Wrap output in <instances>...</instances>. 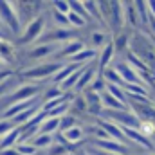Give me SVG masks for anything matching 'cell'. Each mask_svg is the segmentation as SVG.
<instances>
[{"label":"cell","instance_id":"ffe728a7","mask_svg":"<svg viewBox=\"0 0 155 155\" xmlns=\"http://www.w3.org/2000/svg\"><path fill=\"white\" fill-rule=\"evenodd\" d=\"M103 79L108 83V85H117V87H124V83H123V79L119 76V72H117L114 67H108V69H105L103 72H99Z\"/></svg>","mask_w":155,"mask_h":155},{"label":"cell","instance_id":"2e32d148","mask_svg":"<svg viewBox=\"0 0 155 155\" xmlns=\"http://www.w3.org/2000/svg\"><path fill=\"white\" fill-rule=\"evenodd\" d=\"M83 49H85V45H83V41H79V40H74L72 43L67 41V43L63 45V49L60 51V58H72L74 54H78V52L83 51Z\"/></svg>","mask_w":155,"mask_h":155},{"label":"cell","instance_id":"1f68e13d","mask_svg":"<svg viewBox=\"0 0 155 155\" xmlns=\"http://www.w3.org/2000/svg\"><path fill=\"white\" fill-rule=\"evenodd\" d=\"M83 5H85L87 11H90V16L101 20V13H97V9H99V4L97 2H83Z\"/></svg>","mask_w":155,"mask_h":155},{"label":"cell","instance_id":"f1b7e54d","mask_svg":"<svg viewBox=\"0 0 155 155\" xmlns=\"http://www.w3.org/2000/svg\"><path fill=\"white\" fill-rule=\"evenodd\" d=\"M69 4H71V11H74L76 15H79L83 20H88V13H87L85 5L81 2H69Z\"/></svg>","mask_w":155,"mask_h":155},{"label":"cell","instance_id":"e575fe53","mask_svg":"<svg viewBox=\"0 0 155 155\" xmlns=\"http://www.w3.org/2000/svg\"><path fill=\"white\" fill-rule=\"evenodd\" d=\"M13 128H16L11 121H4V119H0V137H4V135H7Z\"/></svg>","mask_w":155,"mask_h":155},{"label":"cell","instance_id":"4fadbf2b","mask_svg":"<svg viewBox=\"0 0 155 155\" xmlns=\"http://www.w3.org/2000/svg\"><path fill=\"white\" fill-rule=\"evenodd\" d=\"M87 101H85V96H78L72 99V103L69 105V114L72 117H79L83 114H87Z\"/></svg>","mask_w":155,"mask_h":155},{"label":"cell","instance_id":"74e56055","mask_svg":"<svg viewBox=\"0 0 155 155\" xmlns=\"http://www.w3.org/2000/svg\"><path fill=\"white\" fill-rule=\"evenodd\" d=\"M150 27H152V36H155V18L150 16Z\"/></svg>","mask_w":155,"mask_h":155},{"label":"cell","instance_id":"44dd1931","mask_svg":"<svg viewBox=\"0 0 155 155\" xmlns=\"http://www.w3.org/2000/svg\"><path fill=\"white\" fill-rule=\"evenodd\" d=\"M135 11H137L141 25H150V7H148V2H135Z\"/></svg>","mask_w":155,"mask_h":155},{"label":"cell","instance_id":"4316f807","mask_svg":"<svg viewBox=\"0 0 155 155\" xmlns=\"http://www.w3.org/2000/svg\"><path fill=\"white\" fill-rule=\"evenodd\" d=\"M67 20H69V25H71V27H76V29L78 27H83L85 22H87V20H83L79 15H76L74 11H71V13L67 15Z\"/></svg>","mask_w":155,"mask_h":155},{"label":"cell","instance_id":"9c48e42d","mask_svg":"<svg viewBox=\"0 0 155 155\" xmlns=\"http://www.w3.org/2000/svg\"><path fill=\"white\" fill-rule=\"evenodd\" d=\"M123 128V134H124V137H126V141L128 143H137V144H141L143 148H146V150H153V144L148 141V137H144L139 130H135V128H124V126H121Z\"/></svg>","mask_w":155,"mask_h":155},{"label":"cell","instance_id":"603a6c76","mask_svg":"<svg viewBox=\"0 0 155 155\" xmlns=\"http://www.w3.org/2000/svg\"><path fill=\"white\" fill-rule=\"evenodd\" d=\"M107 92H108L110 96H114L117 101H121L123 105H126V107H128V97H126V92H124V88H123V87L108 85V83H107Z\"/></svg>","mask_w":155,"mask_h":155},{"label":"cell","instance_id":"7c38bea8","mask_svg":"<svg viewBox=\"0 0 155 155\" xmlns=\"http://www.w3.org/2000/svg\"><path fill=\"white\" fill-rule=\"evenodd\" d=\"M18 143H20V128L16 126V128H13L7 135H4V137L0 139V152L9 150V148L16 146Z\"/></svg>","mask_w":155,"mask_h":155},{"label":"cell","instance_id":"5bb4252c","mask_svg":"<svg viewBox=\"0 0 155 155\" xmlns=\"http://www.w3.org/2000/svg\"><path fill=\"white\" fill-rule=\"evenodd\" d=\"M60 119H61V117H47V119L40 124V134L56 135L58 130H60Z\"/></svg>","mask_w":155,"mask_h":155},{"label":"cell","instance_id":"277c9868","mask_svg":"<svg viewBox=\"0 0 155 155\" xmlns=\"http://www.w3.org/2000/svg\"><path fill=\"white\" fill-rule=\"evenodd\" d=\"M41 29H43V16H36L31 25L27 27V31L24 33V36L18 40L20 45H25V43H31L33 40H40L41 38Z\"/></svg>","mask_w":155,"mask_h":155},{"label":"cell","instance_id":"d4e9b609","mask_svg":"<svg viewBox=\"0 0 155 155\" xmlns=\"http://www.w3.org/2000/svg\"><path fill=\"white\" fill-rule=\"evenodd\" d=\"M76 126V117H72L71 114H67V116H63L60 119V134H63V132H67V130H71V128H74Z\"/></svg>","mask_w":155,"mask_h":155},{"label":"cell","instance_id":"52a82bcc","mask_svg":"<svg viewBox=\"0 0 155 155\" xmlns=\"http://www.w3.org/2000/svg\"><path fill=\"white\" fill-rule=\"evenodd\" d=\"M101 128L108 134V137L110 139H114V141H117V143H123V144H126L128 141H126V137H124V134H123V128L117 124V123H114V121H110V119H101Z\"/></svg>","mask_w":155,"mask_h":155},{"label":"cell","instance_id":"4dcf8cb0","mask_svg":"<svg viewBox=\"0 0 155 155\" xmlns=\"http://www.w3.org/2000/svg\"><path fill=\"white\" fill-rule=\"evenodd\" d=\"M90 40H92L94 47H101V49H103V47H105V45L108 43V41H107V36H105L103 33H97V31H96V33H92Z\"/></svg>","mask_w":155,"mask_h":155},{"label":"cell","instance_id":"f35d334b","mask_svg":"<svg viewBox=\"0 0 155 155\" xmlns=\"http://www.w3.org/2000/svg\"><path fill=\"white\" fill-rule=\"evenodd\" d=\"M143 155H153V153H143Z\"/></svg>","mask_w":155,"mask_h":155},{"label":"cell","instance_id":"d6a6232c","mask_svg":"<svg viewBox=\"0 0 155 155\" xmlns=\"http://www.w3.org/2000/svg\"><path fill=\"white\" fill-rule=\"evenodd\" d=\"M67 152H69V148H65V146L60 144V143H54V144L47 150L49 155H67Z\"/></svg>","mask_w":155,"mask_h":155},{"label":"cell","instance_id":"484cf974","mask_svg":"<svg viewBox=\"0 0 155 155\" xmlns=\"http://www.w3.org/2000/svg\"><path fill=\"white\" fill-rule=\"evenodd\" d=\"M114 49H116V52H124L128 49V36L126 35H119L114 40Z\"/></svg>","mask_w":155,"mask_h":155},{"label":"cell","instance_id":"d590c367","mask_svg":"<svg viewBox=\"0 0 155 155\" xmlns=\"http://www.w3.org/2000/svg\"><path fill=\"white\" fill-rule=\"evenodd\" d=\"M0 155H20L16 152V148H9V150H4V152H0Z\"/></svg>","mask_w":155,"mask_h":155},{"label":"cell","instance_id":"d6986e66","mask_svg":"<svg viewBox=\"0 0 155 155\" xmlns=\"http://www.w3.org/2000/svg\"><path fill=\"white\" fill-rule=\"evenodd\" d=\"M38 150H49L54 143H56V135H47V134H38L33 141H31Z\"/></svg>","mask_w":155,"mask_h":155},{"label":"cell","instance_id":"8fae6325","mask_svg":"<svg viewBox=\"0 0 155 155\" xmlns=\"http://www.w3.org/2000/svg\"><path fill=\"white\" fill-rule=\"evenodd\" d=\"M87 65H88V63H87ZM83 67H85V65H78V63H65V65H63V67H61V69L52 76V81H54V83H63L69 76H72L76 71L83 69Z\"/></svg>","mask_w":155,"mask_h":155},{"label":"cell","instance_id":"30bf717a","mask_svg":"<svg viewBox=\"0 0 155 155\" xmlns=\"http://www.w3.org/2000/svg\"><path fill=\"white\" fill-rule=\"evenodd\" d=\"M114 52H116V49H114V41H108L103 49H101V52H99V61H97V69L103 72L105 69H108V65L114 61Z\"/></svg>","mask_w":155,"mask_h":155},{"label":"cell","instance_id":"7402d4cb","mask_svg":"<svg viewBox=\"0 0 155 155\" xmlns=\"http://www.w3.org/2000/svg\"><path fill=\"white\" fill-rule=\"evenodd\" d=\"M67 97H72V94L69 96V92H67V94H63V96H60V97H54V99H49V101H41V110H43V112H49V110H52V108H56V107H61V105L69 103Z\"/></svg>","mask_w":155,"mask_h":155},{"label":"cell","instance_id":"8d00e7d4","mask_svg":"<svg viewBox=\"0 0 155 155\" xmlns=\"http://www.w3.org/2000/svg\"><path fill=\"white\" fill-rule=\"evenodd\" d=\"M92 155H116V153H108V152H103V150H90Z\"/></svg>","mask_w":155,"mask_h":155},{"label":"cell","instance_id":"7a4b0ae2","mask_svg":"<svg viewBox=\"0 0 155 155\" xmlns=\"http://www.w3.org/2000/svg\"><path fill=\"white\" fill-rule=\"evenodd\" d=\"M112 67L119 72L124 85H144V81L141 79V76L134 71V67L128 61H116V63H112Z\"/></svg>","mask_w":155,"mask_h":155},{"label":"cell","instance_id":"83f0119b","mask_svg":"<svg viewBox=\"0 0 155 155\" xmlns=\"http://www.w3.org/2000/svg\"><path fill=\"white\" fill-rule=\"evenodd\" d=\"M139 132H141L144 137L153 135V134H155V123H150V121H141V124H139Z\"/></svg>","mask_w":155,"mask_h":155},{"label":"cell","instance_id":"8992f818","mask_svg":"<svg viewBox=\"0 0 155 155\" xmlns=\"http://www.w3.org/2000/svg\"><path fill=\"white\" fill-rule=\"evenodd\" d=\"M96 146H97V150H103V152H108V153L128 155V148L123 143H117L114 139H97Z\"/></svg>","mask_w":155,"mask_h":155},{"label":"cell","instance_id":"cb8c5ba5","mask_svg":"<svg viewBox=\"0 0 155 155\" xmlns=\"http://www.w3.org/2000/svg\"><path fill=\"white\" fill-rule=\"evenodd\" d=\"M15 148H16V152L20 155H38V152H40L33 143H27V144L25 143H18Z\"/></svg>","mask_w":155,"mask_h":155},{"label":"cell","instance_id":"ac0fdd59","mask_svg":"<svg viewBox=\"0 0 155 155\" xmlns=\"http://www.w3.org/2000/svg\"><path fill=\"white\" fill-rule=\"evenodd\" d=\"M65 139H67V143H71V146L72 144H79L81 141H83V137H85V130L81 128V126H74V128H71V130H67V132H63L61 134Z\"/></svg>","mask_w":155,"mask_h":155},{"label":"cell","instance_id":"f546056e","mask_svg":"<svg viewBox=\"0 0 155 155\" xmlns=\"http://www.w3.org/2000/svg\"><path fill=\"white\" fill-rule=\"evenodd\" d=\"M13 87H15V78L13 76L9 78V79H5V81H0V97L7 96Z\"/></svg>","mask_w":155,"mask_h":155},{"label":"cell","instance_id":"e0dca14e","mask_svg":"<svg viewBox=\"0 0 155 155\" xmlns=\"http://www.w3.org/2000/svg\"><path fill=\"white\" fill-rule=\"evenodd\" d=\"M124 7V24H130L132 27H139L141 22H139V16H137V11H135V4H123Z\"/></svg>","mask_w":155,"mask_h":155},{"label":"cell","instance_id":"5b68a950","mask_svg":"<svg viewBox=\"0 0 155 155\" xmlns=\"http://www.w3.org/2000/svg\"><path fill=\"white\" fill-rule=\"evenodd\" d=\"M40 87H33V85H20L16 92H11L9 99L11 103H18V101H27V99H35L38 97Z\"/></svg>","mask_w":155,"mask_h":155},{"label":"cell","instance_id":"6da1fadb","mask_svg":"<svg viewBox=\"0 0 155 155\" xmlns=\"http://www.w3.org/2000/svg\"><path fill=\"white\" fill-rule=\"evenodd\" d=\"M0 24H2V27L11 29L15 35L20 33L22 25H20V20H18L13 2H0Z\"/></svg>","mask_w":155,"mask_h":155},{"label":"cell","instance_id":"ba28073f","mask_svg":"<svg viewBox=\"0 0 155 155\" xmlns=\"http://www.w3.org/2000/svg\"><path fill=\"white\" fill-rule=\"evenodd\" d=\"M85 101H87V110H88V114H92V116H96V117H99L101 114H103L101 94L85 90Z\"/></svg>","mask_w":155,"mask_h":155},{"label":"cell","instance_id":"3957f363","mask_svg":"<svg viewBox=\"0 0 155 155\" xmlns=\"http://www.w3.org/2000/svg\"><path fill=\"white\" fill-rule=\"evenodd\" d=\"M63 65H65V63H60V61H58V63H41L38 67H35V69H27L25 72H20V76L33 78V79H41V78L56 74Z\"/></svg>","mask_w":155,"mask_h":155},{"label":"cell","instance_id":"9a60e30c","mask_svg":"<svg viewBox=\"0 0 155 155\" xmlns=\"http://www.w3.org/2000/svg\"><path fill=\"white\" fill-rule=\"evenodd\" d=\"M58 49V43H43V45H40L36 49H33L31 52H29V60H38V58H45V56H49L52 51H56Z\"/></svg>","mask_w":155,"mask_h":155},{"label":"cell","instance_id":"836d02e7","mask_svg":"<svg viewBox=\"0 0 155 155\" xmlns=\"http://www.w3.org/2000/svg\"><path fill=\"white\" fill-rule=\"evenodd\" d=\"M52 7H54L58 13H61V15H69V13H71V4H69V2H54Z\"/></svg>","mask_w":155,"mask_h":155}]
</instances>
